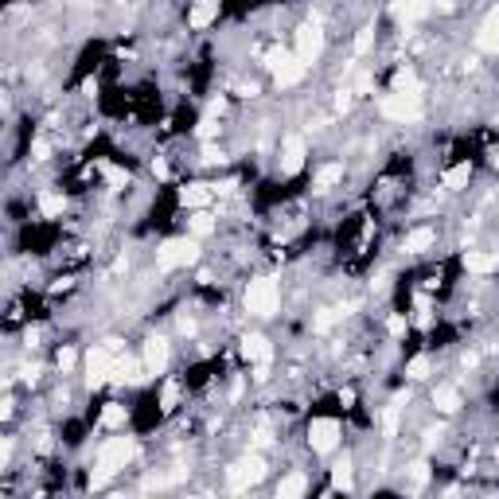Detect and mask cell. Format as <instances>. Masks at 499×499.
<instances>
[{"label": "cell", "instance_id": "1", "mask_svg": "<svg viewBox=\"0 0 499 499\" xmlns=\"http://www.w3.org/2000/svg\"><path fill=\"white\" fill-rule=\"evenodd\" d=\"M129 460H133V437H125V433L110 437L102 448H98V472L90 476V484H94V488H102V484L113 480Z\"/></svg>", "mask_w": 499, "mask_h": 499}, {"label": "cell", "instance_id": "2", "mask_svg": "<svg viewBox=\"0 0 499 499\" xmlns=\"http://www.w3.org/2000/svg\"><path fill=\"white\" fill-rule=\"evenodd\" d=\"M277 308H281V285L273 277H254L246 285V312L250 316L270 320V316H277Z\"/></svg>", "mask_w": 499, "mask_h": 499}, {"label": "cell", "instance_id": "3", "mask_svg": "<svg viewBox=\"0 0 499 499\" xmlns=\"http://www.w3.org/2000/svg\"><path fill=\"white\" fill-rule=\"evenodd\" d=\"M199 262V242L195 238H168V242H160V250H156V265H160L164 273L176 270V265H195Z\"/></svg>", "mask_w": 499, "mask_h": 499}, {"label": "cell", "instance_id": "4", "mask_svg": "<svg viewBox=\"0 0 499 499\" xmlns=\"http://www.w3.org/2000/svg\"><path fill=\"white\" fill-rule=\"evenodd\" d=\"M379 110H382V118L398 121V125L422 118V106H417V98H410V94H386V98L379 102Z\"/></svg>", "mask_w": 499, "mask_h": 499}, {"label": "cell", "instance_id": "5", "mask_svg": "<svg viewBox=\"0 0 499 499\" xmlns=\"http://www.w3.org/2000/svg\"><path fill=\"white\" fill-rule=\"evenodd\" d=\"M308 445H312V453H331V448L339 445V422L336 417H316V422L308 425Z\"/></svg>", "mask_w": 499, "mask_h": 499}, {"label": "cell", "instance_id": "6", "mask_svg": "<svg viewBox=\"0 0 499 499\" xmlns=\"http://www.w3.org/2000/svg\"><path fill=\"white\" fill-rule=\"evenodd\" d=\"M296 59L301 63H316L324 55V32L316 24H305V27H296Z\"/></svg>", "mask_w": 499, "mask_h": 499}, {"label": "cell", "instance_id": "7", "mask_svg": "<svg viewBox=\"0 0 499 499\" xmlns=\"http://www.w3.org/2000/svg\"><path fill=\"white\" fill-rule=\"evenodd\" d=\"M262 476H265V460L262 457H246L242 465L230 468V488L242 491V488H250V484H258Z\"/></svg>", "mask_w": 499, "mask_h": 499}, {"label": "cell", "instance_id": "8", "mask_svg": "<svg viewBox=\"0 0 499 499\" xmlns=\"http://www.w3.org/2000/svg\"><path fill=\"white\" fill-rule=\"evenodd\" d=\"M141 363H144V371H149V374H164V367H168V339H164V336L144 339Z\"/></svg>", "mask_w": 499, "mask_h": 499}, {"label": "cell", "instance_id": "9", "mask_svg": "<svg viewBox=\"0 0 499 499\" xmlns=\"http://www.w3.org/2000/svg\"><path fill=\"white\" fill-rule=\"evenodd\" d=\"M305 75H308V63H301L296 55H289L281 67H273V82H277L281 90H289V86H301V82H305Z\"/></svg>", "mask_w": 499, "mask_h": 499}, {"label": "cell", "instance_id": "10", "mask_svg": "<svg viewBox=\"0 0 499 499\" xmlns=\"http://www.w3.org/2000/svg\"><path fill=\"white\" fill-rule=\"evenodd\" d=\"M476 47L488 55H499V8H491L488 16H484L480 32H476Z\"/></svg>", "mask_w": 499, "mask_h": 499}, {"label": "cell", "instance_id": "11", "mask_svg": "<svg viewBox=\"0 0 499 499\" xmlns=\"http://www.w3.org/2000/svg\"><path fill=\"white\" fill-rule=\"evenodd\" d=\"M305 141L301 137H289L285 141V153H281V176H296V172L305 168Z\"/></svg>", "mask_w": 499, "mask_h": 499}, {"label": "cell", "instance_id": "12", "mask_svg": "<svg viewBox=\"0 0 499 499\" xmlns=\"http://www.w3.org/2000/svg\"><path fill=\"white\" fill-rule=\"evenodd\" d=\"M215 20H219V0H195L191 12H187V24L195 27V32H203V27H211Z\"/></svg>", "mask_w": 499, "mask_h": 499}, {"label": "cell", "instance_id": "13", "mask_svg": "<svg viewBox=\"0 0 499 499\" xmlns=\"http://www.w3.org/2000/svg\"><path fill=\"white\" fill-rule=\"evenodd\" d=\"M242 359H250V363H270L273 359V347H270V339L265 336H246L242 339Z\"/></svg>", "mask_w": 499, "mask_h": 499}, {"label": "cell", "instance_id": "14", "mask_svg": "<svg viewBox=\"0 0 499 499\" xmlns=\"http://www.w3.org/2000/svg\"><path fill=\"white\" fill-rule=\"evenodd\" d=\"M429 0H398L394 4V20L398 24H414V20H422V16H429Z\"/></svg>", "mask_w": 499, "mask_h": 499}, {"label": "cell", "instance_id": "15", "mask_svg": "<svg viewBox=\"0 0 499 499\" xmlns=\"http://www.w3.org/2000/svg\"><path fill=\"white\" fill-rule=\"evenodd\" d=\"M465 270L468 273H491V270H499V254H488V250H468V254H465Z\"/></svg>", "mask_w": 499, "mask_h": 499}, {"label": "cell", "instance_id": "16", "mask_svg": "<svg viewBox=\"0 0 499 499\" xmlns=\"http://www.w3.org/2000/svg\"><path fill=\"white\" fill-rule=\"evenodd\" d=\"M437 242V234H433V227H417V230H410L406 234V242H402V250L406 254H425L429 246Z\"/></svg>", "mask_w": 499, "mask_h": 499}, {"label": "cell", "instance_id": "17", "mask_svg": "<svg viewBox=\"0 0 499 499\" xmlns=\"http://www.w3.org/2000/svg\"><path fill=\"white\" fill-rule=\"evenodd\" d=\"M211 187L207 184H191V187H184V191H179V203L184 207H191V211H203L207 203H211Z\"/></svg>", "mask_w": 499, "mask_h": 499}, {"label": "cell", "instance_id": "18", "mask_svg": "<svg viewBox=\"0 0 499 499\" xmlns=\"http://www.w3.org/2000/svg\"><path fill=\"white\" fill-rule=\"evenodd\" d=\"M343 179V164L339 160H331V164H324V168H316V176H312V187L316 191H331V187Z\"/></svg>", "mask_w": 499, "mask_h": 499}, {"label": "cell", "instance_id": "19", "mask_svg": "<svg viewBox=\"0 0 499 499\" xmlns=\"http://www.w3.org/2000/svg\"><path fill=\"white\" fill-rule=\"evenodd\" d=\"M433 406H437V414H457L460 410V390L457 386H437L433 390Z\"/></svg>", "mask_w": 499, "mask_h": 499}, {"label": "cell", "instance_id": "20", "mask_svg": "<svg viewBox=\"0 0 499 499\" xmlns=\"http://www.w3.org/2000/svg\"><path fill=\"white\" fill-rule=\"evenodd\" d=\"M468 179H472V164L460 160V164H453V168L441 176V184H445L448 191H460V187H468Z\"/></svg>", "mask_w": 499, "mask_h": 499}, {"label": "cell", "instance_id": "21", "mask_svg": "<svg viewBox=\"0 0 499 499\" xmlns=\"http://www.w3.org/2000/svg\"><path fill=\"white\" fill-rule=\"evenodd\" d=\"M63 211H67V199H63L59 191H43L39 195V215L43 219H59Z\"/></svg>", "mask_w": 499, "mask_h": 499}, {"label": "cell", "instance_id": "22", "mask_svg": "<svg viewBox=\"0 0 499 499\" xmlns=\"http://www.w3.org/2000/svg\"><path fill=\"white\" fill-rule=\"evenodd\" d=\"M308 491V480L301 472H293V476H285V480L277 484V495L281 499H296V495H305Z\"/></svg>", "mask_w": 499, "mask_h": 499}, {"label": "cell", "instance_id": "23", "mask_svg": "<svg viewBox=\"0 0 499 499\" xmlns=\"http://www.w3.org/2000/svg\"><path fill=\"white\" fill-rule=\"evenodd\" d=\"M125 417H129V410L121 406V402H106V410H102L106 429H125Z\"/></svg>", "mask_w": 499, "mask_h": 499}, {"label": "cell", "instance_id": "24", "mask_svg": "<svg viewBox=\"0 0 499 499\" xmlns=\"http://www.w3.org/2000/svg\"><path fill=\"white\" fill-rule=\"evenodd\" d=\"M211 230H215V222H211V215H207V211H195V215H191V234H195V238L211 234Z\"/></svg>", "mask_w": 499, "mask_h": 499}, {"label": "cell", "instance_id": "25", "mask_svg": "<svg viewBox=\"0 0 499 499\" xmlns=\"http://www.w3.org/2000/svg\"><path fill=\"white\" fill-rule=\"evenodd\" d=\"M331 480H336V488H347L351 484V460H336V468H331Z\"/></svg>", "mask_w": 499, "mask_h": 499}, {"label": "cell", "instance_id": "26", "mask_svg": "<svg viewBox=\"0 0 499 499\" xmlns=\"http://www.w3.org/2000/svg\"><path fill=\"white\" fill-rule=\"evenodd\" d=\"M429 374V355H417V359H410V367H406V379H425Z\"/></svg>", "mask_w": 499, "mask_h": 499}, {"label": "cell", "instance_id": "27", "mask_svg": "<svg viewBox=\"0 0 499 499\" xmlns=\"http://www.w3.org/2000/svg\"><path fill=\"white\" fill-rule=\"evenodd\" d=\"M374 47V27H363V32L355 35V55H367Z\"/></svg>", "mask_w": 499, "mask_h": 499}, {"label": "cell", "instance_id": "28", "mask_svg": "<svg viewBox=\"0 0 499 499\" xmlns=\"http://www.w3.org/2000/svg\"><path fill=\"white\" fill-rule=\"evenodd\" d=\"M106 184H110L113 191H121V187L129 184V172H121V168H113V164H110V168H106Z\"/></svg>", "mask_w": 499, "mask_h": 499}, {"label": "cell", "instance_id": "29", "mask_svg": "<svg viewBox=\"0 0 499 499\" xmlns=\"http://www.w3.org/2000/svg\"><path fill=\"white\" fill-rule=\"evenodd\" d=\"M199 137H203V141H215V137H219V121H215L211 113H207V118L199 121Z\"/></svg>", "mask_w": 499, "mask_h": 499}, {"label": "cell", "instance_id": "30", "mask_svg": "<svg viewBox=\"0 0 499 499\" xmlns=\"http://www.w3.org/2000/svg\"><path fill=\"white\" fill-rule=\"evenodd\" d=\"M176 402H179V386H176V382H168V386H164V394H160V406L164 410H176Z\"/></svg>", "mask_w": 499, "mask_h": 499}, {"label": "cell", "instance_id": "31", "mask_svg": "<svg viewBox=\"0 0 499 499\" xmlns=\"http://www.w3.org/2000/svg\"><path fill=\"white\" fill-rule=\"evenodd\" d=\"M386 331H390V336H402V331H406V316H390Z\"/></svg>", "mask_w": 499, "mask_h": 499}, {"label": "cell", "instance_id": "32", "mask_svg": "<svg viewBox=\"0 0 499 499\" xmlns=\"http://www.w3.org/2000/svg\"><path fill=\"white\" fill-rule=\"evenodd\" d=\"M55 363H59V371H70V367H75V351H70V347H63Z\"/></svg>", "mask_w": 499, "mask_h": 499}, {"label": "cell", "instance_id": "33", "mask_svg": "<svg viewBox=\"0 0 499 499\" xmlns=\"http://www.w3.org/2000/svg\"><path fill=\"white\" fill-rule=\"evenodd\" d=\"M32 156H35V160H47V156H51V144H47V141H35V144H32Z\"/></svg>", "mask_w": 499, "mask_h": 499}, {"label": "cell", "instance_id": "34", "mask_svg": "<svg viewBox=\"0 0 499 499\" xmlns=\"http://www.w3.org/2000/svg\"><path fill=\"white\" fill-rule=\"evenodd\" d=\"M433 4H437L441 12H453V8H457V0H433Z\"/></svg>", "mask_w": 499, "mask_h": 499}, {"label": "cell", "instance_id": "35", "mask_svg": "<svg viewBox=\"0 0 499 499\" xmlns=\"http://www.w3.org/2000/svg\"><path fill=\"white\" fill-rule=\"evenodd\" d=\"M495 168H499V153H495Z\"/></svg>", "mask_w": 499, "mask_h": 499}]
</instances>
